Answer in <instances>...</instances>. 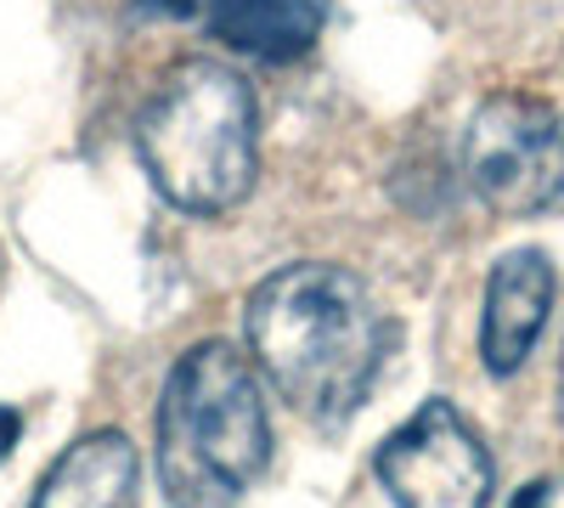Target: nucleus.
Wrapping results in <instances>:
<instances>
[{
  "instance_id": "obj_1",
  "label": "nucleus",
  "mask_w": 564,
  "mask_h": 508,
  "mask_svg": "<svg viewBox=\"0 0 564 508\" xmlns=\"http://www.w3.org/2000/svg\"><path fill=\"white\" fill-rule=\"evenodd\" d=\"M254 374L300 419L339 430L372 396L390 356V316L356 271L334 260L276 266L243 300Z\"/></svg>"
},
{
  "instance_id": "obj_2",
  "label": "nucleus",
  "mask_w": 564,
  "mask_h": 508,
  "mask_svg": "<svg viewBox=\"0 0 564 508\" xmlns=\"http://www.w3.org/2000/svg\"><path fill=\"white\" fill-rule=\"evenodd\" d=\"M153 464L170 508H238L271 464V424L254 361L198 339L170 367L153 407Z\"/></svg>"
},
{
  "instance_id": "obj_3",
  "label": "nucleus",
  "mask_w": 564,
  "mask_h": 508,
  "mask_svg": "<svg viewBox=\"0 0 564 508\" xmlns=\"http://www.w3.org/2000/svg\"><path fill=\"white\" fill-rule=\"evenodd\" d=\"M135 159L159 198L186 215L238 209L260 175V102L249 79L215 57L175 63L135 114Z\"/></svg>"
},
{
  "instance_id": "obj_4",
  "label": "nucleus",
  "mask_w": 564,
  "mask_h": 508,
  "mask_svg": "<svg viewBox=\"0 0 564 508\" xmlns=\"http://www.w3.org/2000/svg\"><path fill=\"white\" fill-rule=\"evenodd\" d=\"M463 175L475 198L508 220L558 209L564 193V119L531 90H497L463 130Z\"/></svg>"
},
{
  "instance_id": "obj_5",
  "label": "nucleus",
  "mask_w": 564,
  "mask_h": 508,
  "mask_svg": "<svg viewBox=\"0 0 564 508\" xmlns=\"http://www.w3.org/2000/svg\"><path fill=\"white\" fill-rule=\"evenodd\" d=\"M372 475L395 508H486L497 480L480 430L441 396L384 435L372 452Z\"/></svg>"
},
{
  "instance_id": "obj_6",
  "label": "nucleus",
  "mask_w": 564,
  "mask_h": 508,
  "mask_svg": "<svg viewBox=\"0 0 564 508\" xmlns=\"http://www.w3.org/2000/svg\"><path fill=\"white\" fill-rule=\"evenodd\" d=\"M553 260L542 249H508L486 277V305H480V361L491 379H513L531 361L547 311H553Z\"/></svg>"
},
{
  "instance_id": "obj_7",
  "label": "nucleus",
  "mask_w": 564,
  "mask_h": 508,
  "mask_svg": "<svg viewBox=\"0 0 564 508\" xmlns=\"http://www.w3.org/2000/svg\"><path fill=\"white\" fill-rule=\"evenodd\" d=\"M135 497H141V464L130 435L90 430L40 475L29 508H135Z\"/></svg>"
},
{
  "instance_id": "obj_8",
  "label": "nucleus",
  "mask_w": 564,
  "mask_h": 508,
  "mask_svg": "<svg viewBox=\"0 0 564 508\" xmlns=\"http://www.w3.org/2000/svg\"><path fill=\"white\" fill-rule=\"evenodd\" d=\"M334 7L327 0H204V29L226 52L254 63H294L322 40Z\"/></svg>"
},
{
  "instance_id": "obj_9",
  "label": "nucleus",
  "mask_w": 564,
  "mask_h": 508,
  "mask_svg": "<svg viewBox=\"0 0 564 508\" xmlns=\"http://www.w3.org/2000/svg\"><path fill=\"white\" fill-rule=\"evenodd\" d=\"M18 441H23V412H18V407H0V464L12 457Z\"/></svg>"
},
{
  "instance_id": "obj_10",
  "label": "nucleus",
  "mask_w": 564,
  "mask_h": 508,
  "mask_svg": "<svg viewBox=\"0 0 564 508\" xmlns=\"http://www.w3.org/2000/svg\"><path fill=\"white\" fill-rule=\"evenodd\" d=\"M148 12H164V18H193V12H204V0H141Z\"/></svg>"
},
{
  "instance_id": "obj_11",
  "label": "nucleus",
  "mask_w": 564,
  "mask_h": 508,
  "mask_svg": "<svg viewBox=\"0 0 564 508\" xmlns=\"http://www.w3.org/2000/svg\"><path fill=\"white\" fill-rule=\"evenodd\" d=\"M542 502H547V486L536 480V486H525V491H520V502H513V508H542Z\"/></svg>"
},
{
  "instance_id": "obj_12",
  "label": "nucleus",
  "mask_w": 564,
  "mask_h": 508,
  "mask_svg": "<svg viewBox=\"0 0 564 508\" xmlns=\"http://www.w3.org/2000/svg\"><path fill=\"white\" fill-rule=\"evenodd\" d=\"M558 424H564V356H558Z\"/></svg>"
},
{
  "instance_id": "obj_13",
  "label": "nucleus",
  "mask_w": 564,
  "mask_h": 508,
  "mask_svg": "<svg viewBox=\"0 0 564 508\" xmlns=\"http://www.w3.org/2000/svg\"><path fill=\"white\" fill-rule=\"evenodd\" d=\"M558 215H564V193H558Z\"/></svg>"
}]
</instances>
